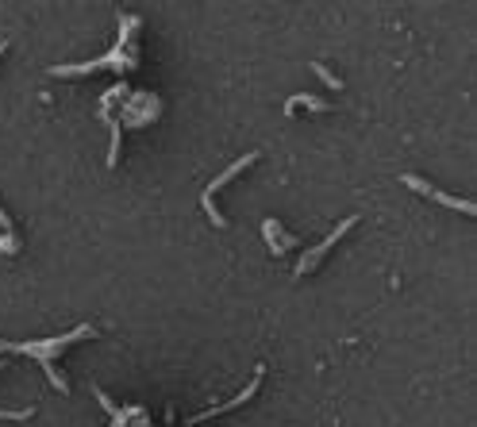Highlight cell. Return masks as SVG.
Instances as JSON below:
<instances>
[{
	"label": "cell",
	"instance_id": "9c48e42d",
	"mask_svg": "<svg viewBox=\"0 0 477 427\" xmlns=\"http://www.w3.org/2000/svg\"><path fill=\"white\" fill-rule=\"evenodd\" d=\"M31 416H35V408H15V412H12V408H0V420H12V423H23V420H31Z\"/></svg>",
	"mask_w": 477,
	"mask_h": 427
},
{
	"label": "cell",
	"instance_id": "4fadbf2b",
	"mask_svg": "<svg viewBox=\"0 0 477 427\" xmlns=\"http://www.w3.org/2000/svg\"><path fill=\"white\" fill-rule=\"evenodd\" d=\"M0 355H4V350H0Z\"/></svg>",
	"mask_w": 477,
	"mask_h": 427
},
{
	"label": "cell",
	"instance_id": "7a4b0ae2",
	"mask_svg": "<svg viewBox=\"0 0 477 427\" xmlns=\"http://www.w3.org/2000/svg\"><path fill=\"white\" fill-rule=\"evenodd\" d=\"M254 162H258V151H250V154H243V158H235L231 166L224 170V174H220V177H212V181L204 185V196H201V204H204V216L212 219V227H220V231H224V227H227V216H220V208H216V193H220V189H224L227 181H235V177L243 174L246 166H254Z\"/></svg>",
	"mask_w": 477,
	"mask_h": 427
},
{
	"label": "cell",
	"instance_id": "30bf717a",
	"mask_svg": "<svg viewBox=\"0 0 477 427\" xmlns=\"http://www.w3.org/2000/svg\"><path fill=\"white\" fill-rule=\"evenodd\" d=\"M20 250V239L15 235H0V254H15Z\"/></svg>",
	"mask_w": 477,
	"mask_h": 427
},
{
	"label": "cell",
	"instance_id": "3957f363",
	"mask_svg": "<svg viewBox=\"0 0 477 427\" xmlns=\"http://www.w3.org/2000/svg\"><path fill=\"white\" fill-rule=\"evenodd\" d=\"M400 185H408L412 193L419 196H427V200H435V204H443V208H450V212H462V216H473V200H462V196H450V193H443V189H435V185H427L424 177H416V174H405L400 177Z\"/></svg>",
	"mask_w": 477,
	"mask_h": 427
},
{
	"label": "cell",
	"instance_id": "8992f818",
	"mask_svg": "<svg viewBox=\"0 0 477 427\" xmlns=\"http://www.w3.org/2000/svg\"><path fill=\"white\" fill-rule=\"evenodd\" d=\"M262 235H266V243L274 254H285V250H293V246H300L297 235H289L277 219H262Z\"/></svg>",
	"mask_w": 477,
	"mask_h": 427
},
{
	"label": "cell",
	"instance_id": "5b68a950",
	"mask_svg": "<svg viewBox=\"0 0 477 427\" xmlns=\"http://www.w3.org/2000/svg\"><path fill=\"white\" fill-rule=\"evenodd\" d=\"M262 377H266V366H258V369H254V381H250V385H246V389H243V393H238V397H235V400H227V404H216V408H208V412H201V416H193V420H189V423H204V420H212V416H224V412H231V408H238V404H246V400H250V397H254V393H258V389H262Z\"/></svg>",
	"mask_w": 477,
	"mask_h": 427
},
{
	"label": "cell",
	"instance_id": "8fae6325",
	"mask_svg": "<svg viewBox=\"0 0 477 427\" xmlns=\"http://www.w3.org/2000/svg\"><path fill=\"white\" fill-rule=\"evenodd\" d=\"M0 227H4V235H15V227H12V216L4 212V204H0Z\"/></svg>",
	"mask_w": 477,
	"mask_h": 427
},
{
	"label": "cell",
	"instance_id": "ba28073f",
	"mask_svg": "<svg viewBox=\"0 0 477 427\" xmlns=\"http://www.w3.org/2000/svg\"><path fill=\"white\" fill-rule=\"evenodd\" d=\"M312 70H316V73H319V81H324V85H327V89H331V93H339V89H343V81H339V77H335V73H331V70H327V65H324V62H312Z\"/></svg>",
	"mask_w": 477,
	"mask_h": 427
},
{
	"label": "cell",
	"instance_id": "7c38bea8",
	"mask_svg": "<svg viewBox=\"0 0 477 427\" xmlns=\"http://www.w3.org/2000/svg\"><path fill=\"white\" fill-rule=\"evenodd\" d=\"M4 51H8V39H0V58H4Z\"/></svg>",
	"mask_w": 477,
	"mask_h": 427
},
{
	"label": "cell",
	"instance_id": "52a82bcc",
	"mask_svg": "<svg viewBox=\"0 0 477 427\" xmlns=\"http://www.w3.org/2000/svg\"><path fill=\"white\" fill-rule=\"evenodd\" d=\"M300 108H308V112H331L335 104L331 101H319V96H312V93H297V96H289V101H285V116H293V112H300Z\"/></svg>",
	"mask_w": 477,
	"mask_h": 427
},
{
	"label": "cell",
	"instance_id": "6da1fadb",
	"mask_svg": "<svg viewBox=\"0 0 477 427\" xmlns=\"http://www.w3.org/2000/svg\"><path fill=\"white\" fill-rule=\"evenodd\" d=\"M77 339H96V327L93 324H81V327H73L70 335H58V339H43V343H35V339H27V343H4L0 339V350H12V355H27V358H35L39 366L46 369V381L54 385V389L62 393V397H70V381L58 374V355L65 347H73Z\"/></svg>",
	"mask_w": 477,
	"mask_h": 427
},
{
	"label": "cell",
	"instance_id": "277c9868",
	"mask_svg": "<svg viewBox=\"0 0 477 427\" xmlns=\"http://www.w3.org/2000/svg\"><path fill=\"white\" fill-rule=\"evenodd\" d=\"M355 224H358V216H347V219H343V224L335 227V231L327 235V239L319 243V246H312V250H304V254H300V262H297V277L312 274V269H319V262H324L327 254H331L335 246H339V239H343V235H347V231H350V227H355Z\"/></svg>",
	"mask_w": 477,
	"mask_h": 427
}]
</instances>
